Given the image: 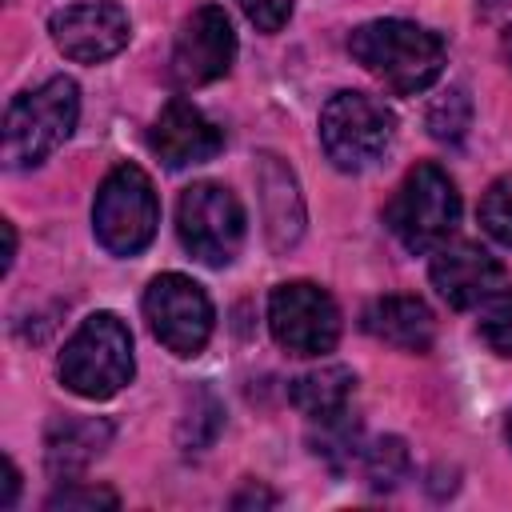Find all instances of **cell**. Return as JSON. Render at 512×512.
<instances>
[{"label": "cell", "mask_w": 512, "mask_h": 512, "mask_svg": "<svg viewBox=\"0 0 512 512\" xmlns=\"http://www.w3.org/2000/svg\"><path fill=\"white\" fill-rule=\"evenodd\" d=\"M412 460H408V444L400 436H380L364 448V480L372 492H392L404 476H408Z\"/></svg>", "instance_id": "ac0fdd59"}, {"label": "cell", "mask_w": 512, "mask_h": 512, "mask_svg": "<svg viewBox=\"0 0 512 512\" xmlns=\"http://www.w3.org/2000/svg\"><path fill=\"white\" fill-rule=\"evenodd\" d=\"M120 500H116V492L112 488H96V484H80V480H68L64 488H56L48 500H44V508L48 512H96V508H116Z\"/></svg>", "instance_id": "603a6c76"}, {"label": "cell", "mask_w": 512, "mask_h": 512, "mask_svg": "<svg viewBox=\"0 0 512 512\" xmlns=\"http://www.w3.org/2000/svg\"><path fill=\"white\" fill-rule=\"evenodd\" d=\"M504 432H508V444H512V412H508V424H504Z\"/></svg>", "instance_id": "f1b7e54d"}, {"label": "cell", "mask_w": 512, "mask_h": 512, "mask_svg": "<svg viewBox=\"0 0 512 512\" xmlns=\"http://www.w3.org/2000/svg\"><path fill=\"white\" fill-rule=\"evenodd\" d=\"M384 220L408 252H436L460 224V192L440 164H416L392 192Z\"/></svg>", "instance_id": "277c9868"}, {"label": "cell", "mask_w": 512, "mask_h": 512, "mask_svg": "<svg viewBox=\"0 0 512 512\" xmlns=\"http://www.w3.org/2000/svg\"><path fill=\"white\" fill-rule=\"evenodd\" d=\"M48 32H52V44L68 60H76V64H100V60L116 56L128 44L132 20L112 0H88V4H68L60 12H52Z\"/></svg>", "instance_id": "8fae6325"}, {"label": "cell", "mask_w": 512, "mask_h": 512, "mask_svg": "<svg viewBox=\"0 0 512 512\" xmlns=\"http://www.w3.org/2000/svg\"><path fill=\"white\" fill-rule=\"evenodd\" d=\"M268 328L288 356H324L340 340V308L312 280L276 284L268 296Z\"/></svg>", "instance_id": "ba28073f"}, {"label": "cell", "mask_w": 512, "mask_h": 512, "mask_svg": "<svg viewBox=\"0 0 512 512\" xmlns=\"http://www.w3.org/2000/svg\"><path fill=\"white\" fill-rule=\"evenodd\" d=\"M256 184H260V208H264L268 244L276 252H288L304 236V200H300L296 176L280 156L264 152L256 160Z\"/></svg>", "instance_id": "5bb4252c"}, {"label": "cell", "mask_w": 512, "mask_h": 512, "mask_svg": "<svg viewBox=\"0 0 512 512\" xmlns=\"http://www.w3.org/2000/svg\"><path fill=\"white\" fill-rule=\"evenodd\" d=\"M480 336L492 352L500 356H512V292H496L484 300L480 308Z\"/></svg>", "instance_id": "7402d4cb"}, {"label": "cell", "mask_w": 512, "mask_h": 512, "mask_svg": "<svg viewBox=\"0 0 512 512\" xmlns=\"http://www.w3.org/2000/svg\"><path fill=\"white\" fill-rule=\"evenodd\" d=\"M396 132V116L368 92H336L320 108V144L340 172L372 168Z\"/></svg>", "instance_id": "8992f818"}, {"label": "cell", "mask_w": 512, "mask_h": 512, "mask_svg": "<svg viewBox=\"0 0 512 512\" xmlns=\"http://www.w3.org/2000/svg\"><path fill=\"white\" fill-rule=\"evenodd\" d=\"M240 4V12L256 24V32H280L284 24H288V16H292V0H236Z\"/></svg>", "instance_id": "cb8c5ba5"}, {"label": "cell", "mask_w": 512, "mask_h": 512, "mask_svg": "<svg viewBox=\"0 0 512 512\" xmlns=\"http://www.w3.org/2000/svg\"><path fill=\"white\" fill-rule=\"evenodd\" d=\"M428 276H432V288H436L452 308H476V304H484L488 296H496V292L504 288V280H508L504 264H500L488 248H480V244H472V240L440 244L436 256H432Z\"/></svg>", "instance_id": "7c38bea8"}, {"label": "cell", "mask_w": 512, "mask_h": 512, "mask_svg": "<svg viewBox=\"0 0 512 512\" xmlns=\"http://www.w3.org/2000/svg\"><path fill=\"white\" fill-rule=\"evenodd\" d=\"M348 52L392 96H416L444 72V40L412 20H368L352 28Z\"/></svg>", "instance_id": "6da1fadb"}, {"label": "cell", "mask_w": 512, "mask_h": 512, "mask_svg": "<svg viewBox=\"0 0 512 512\" xmlns=\"http://www.w3.org/2000/svg\"><path fill=\"white\" fill-rule=\"evenodd\" d=\"M364 332L400 352H428L436 340V316L420 296H380L360 316Z\"/></svg>", "instance_id": "9a60e30c"}, {"label": "cell", "mask_w": 512, "mask_h": 512, "mask_svg": "<svg viewBox=\"0 0 512 512\" xmlns=\"http://www.w3.org/2000/svg\"><path fill=\"white\" fill-rule=\"evenodd\" d=\"M148 148L160 156V164L168 168H188V164H204L224 148V132L184 96H172L160 116L152 120L148 132Z\"/></svg>", "instance_id": "4fadbf2b"}, {"label": "cell", "mask_w": 512, "mask_h": 512, "mask_svg": "<svg viewBox=\"0 0 512 512\" xmlns=\"http://www.w3.org/2000/svg\"><path fill=\"white\" fill-rule=\"evenodd\" d=\"M504 56H508V64H512V28H508V36H504Z\"/></svg>", "instance_id": "83f0119b"}, {"label": "cell", "mask_w": 512, "mask_h": 512, "mask_svg": "<svg viewBox=\"0 0 512 512\" xmlns=\"http://www.w3.org/2000/svg\"><path fill=\"white\" fill-rule=\"evenodd\" d=\"M176 232L188 256H196L208 268H224L236 260L244 244V208L232 188L200 180L180 192L176 204Z\"/></svg>", "instance_id": "52a82bcc"}, {"label": "cell", "mask_w": 512, "mask_h": 512, "mask_svg": "<svg viewBox=\"0 0 512 512\" xmlns=\"http://www.w3.org/2000/svg\"><path fill=\"white\" fill-rule=\"evenodd\" d=\"M60 384L84 400H108L116 396L132 372V332L116 312H92L80 320V328L68 336L60 352Z\"/></svg>", "instance_id": "7a4b0ae2"}, {"label": "cell", "mask_w": 512, "mask_h": 512, "mask_svg": "<svg viewBox=\"0 0 512 512\" xmlns=\"http://www.w3.org/2000/svg\"><path fill=\"white\" fill-rule=\"evenodd\" d=\"M160 200L140 164H116L92 200V232L112 256H136L152 244Z\"/></svg>", "instance_id": "5b68a950"}, {"label": "cell", "mask_w": 512, "mask_h": 512, "mask_svg": "<svg viewBox=\"0 0 512 512\" xmlns=\"http://www.w3.org/2000/svg\"><path fill=\"white\" fill-rule=\"evenodd\" d=\"M232 60H236L232 20L224 8L204 4L176 32V44L168 56V80L176 88H200V84L220 80L232 68Z\"/></svg>", "instance_id": "30bf717a"}, {"label": "cell", "mask_w": 512, "mask_h": 512, "mask_svg": "<svg viewBox=\"0 0 512 512\" xmlns=\"http://www.w3.org/2000/svg\"><path fill=\"white\" fill-rule=\"evenodd\" d=\"M12 256H16V228L4 220V272L12 268Z\"/></svg>", "instance_id": "4316f807"}, {"label": "cell", "mask_w": 512, "mask_h": 512, "mask_svg": "<svg viewBox=\"0 0 512 512\" xmlns=\"http://www.w3.org/2000/svg\"><path fill=\"white\" fill-rule=\"evenodd\" d=\"M352 384H356V376H352L344 364H324V368H316V372L296 376L292 388H288V396H292V404L316 424V420H328V416H336V412L348 408Z\"/></svg>", "instance_id": "e0dca14e"}, {"label": "cell", "mask_w": 512, "mask_h": 512, "mask_svg": "<svg viewBox=\"0 0 512 512\" xmlns=\"http://www.w3.org/2000/svg\"><path fill=\"white\" fill-rule=\"evenodd\" d=\"M112 440V424L96 416L56 420L44 436V464L56 480H76Z\"/></svg>", "instance_id": "2e32d148"}, {"label": "cell", "mask_w": 512, "mask_h": 512, "mask_svg": "<svg viewBox=\"0 0 512 512\" xmlns=\"http://www.w3.org/2000/svg\"><path fill=\"white\" fill-rule=\"evenodd\" d=\"M480 224L492 240L512 248V172L488 184V192L480 200Z\"/></svg>", "instance_id": "44dd1931"}, {"label": "cell", "mask_w": 512, "mask_h": 512, "mask_svg": "<svg viewBox=\"0 0 512 512\" xmlns=\"http://www.w3.org/2000/svg\"><path fill=\"white\" fill-rule=\"evenodd\" d=\"M16 492H20V472L16 464L4 456V484H0V508H12L16 504Z\"/></svg>", "instance_id": "d4e9b609"}, {"label": "cell", "mask_w": 512, "mask_h": 512, "mask_svg": "<svg viewBox=\"0 0 512 512\" xmlns=\"http://www.w3.org/2000/svg\"><path fill=\"white\" fill-rule=\"evenodd\" d=\"M80 88L68 76H52L32 92H20L4 112V164L32 168L48 160L76 128Z\"/></svg>", "instance_id": "3957f363"}, {"label": "cell", "mask_w": 512, "mask_h": 512, "mask_svg": "<svg viewBox=\"0 0 512 512\" xmlns=\"http://www.w3.org/2000/svg\"><path fill=\"white\" fill-rule=\"evenodd\" d=\"M248 504H276V496L264 492V488H256V484H248L244 492L232 496V508H248Z\"/></svg>", "instance_id": "484cf974"}, {"label": "cell", "mask_w": 512, "mask_h": 512, "mask_svg": "<svg viewBox=\"0 0 512 512\" xmlns=\"http://www.w3.org/2000/svg\"><path fill=\"white\" fill-rule=\"evenodd\" d=\"M144 316H148L152 336L176 356H196L208 344L212 320H216L208 292L184 272H164L148 284Z\"/></svg>", "instance_id": "9c48e42d"}, {"label": "cell", "mask_w": 512, "mask_h": 512, "mask_svg": "<svg viewBox=\"0 0 512 512\" xmlns=\"http://www.w3.org/2000/svg\"><path fill=\"white\" fill-rule=\"evenodd\" d=\"M316 424H320V432L312 436V452L324 456L332 468H344L356 456H364V448H360V424L348 416V408L336 412V416H328V420H316Z\"/></svg>", "instance_id": "d6986e66"}, {"label": "cell", "mask_w": 512, "mask_h": 512, "mask_svg": "<svg viewBox=\"0 0 512 512\" xmlns=\"http://www.w3.org/2000/svg\"><path fill=\"white\" fill-rule=\"evenodd\" d=\"M472 124V100L464 88H448L432 100L428 108V132L440 140V144H460L464 132Z\"/></svg>", "instance_id": "ffe728a7"}]
</instances>
